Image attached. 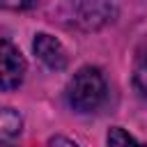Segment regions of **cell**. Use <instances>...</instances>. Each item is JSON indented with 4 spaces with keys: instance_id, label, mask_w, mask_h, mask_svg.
<instances>
[{
    "instance_id": "3957f363",
    "label": "cell",
    "mask_w": 147,
    "mask_h": 147,
    "mask_svg": "<svg viewBox=\"0 0 147 147\" xmlns=\"http://www.w3.org/2000/svg\"><path fill=\"white\" fill-rule=\"evenodd\" d=\"M32 48H34V55H37L48 69L62 71V69L67 67V51H64V46H62L55 37H51V34H46V32H39V34L34 37Z\"/></svg>"
},
{
    "instance_id": "52a82bcc",
    "label": "cell",
    "mask_w": 147,
    "mask_h": 147,
    "mask_svg": "<svg viewBox=\"0 0 147 147\" xmlns=\"http://www.w3.org/2000/svg\"><path fill=\"white\" fill-rule=\"evenodd\" d=\"M39 0H0V9H9V11H25L37 7Z\"/></svg>"
},
{
    "instance_id": "5b68a950",
    "label": "cell",
    "mask_w": 147,
    "mask_h": 147,
    "mask_svg": "<svg viewBox=\"0 0 147 147\" xmlns=\"http://www.w3.org/2000/svg\"><path fill=\"white\" fill-rule=\"evenodd\" d=\"M108 147H147V142H138L126 129L122 126H110L108 131Z\"/></svg>"
},
{
    "instance_id": "277c9868",
    "label": "cell",
    "mask_w": 147,
    "mask_h": 147,
    "mask_svg": "<svg viewBox=\"0 0 147 147\" xmlns=\"http://www.w3.org/2000/svg\"><path fill=\"white\" fill-rule=\"evenodd\" d=\"M21 136V117L11 108H0V145Z\"/></svg>"
},
{
    "instance_id": "ba28073f",
    "label": "cell",
    "mask_w": 147,
    "mask_h": 147,
    "mask_svg": "<svg viewBox=\"0 0 147 147\" xmlns=\"http://www.w3.org/2000/svg\"><path fill=\"white\" fill-rule=\"evenodd\" d=\"M46 147H78L76 142H71L69 138H64V136H53L51 140H48V145Z\"/></svg>"
},
{
    "instance_id": "7a4b0ae2",
    "label": "cell",
    "mask_w": 147,
    "mask_h": 147,
    "mask_svg": "<svg viewBox=\"0 0 147 147\" xmlns=\"http://www.w3.org/2000/svg\"><path fill=\"white\" fill-rule=\"evenodd\" d=\"M25 71H28V62L21 55V51L11 41L0 39V90L5 92L16 90L23 83Z\"/></svg>"
},
{
    "instance_id": "8992f818",
    "label": "cell",
    "mask_w": 147,
    "mask_h": 147,
    "mask_svg": "<svg viewBox=\"0 0 147 147\" xmlns=\"http://www.w3.org/2000/svg\"><path fill=\"white\" fill-rule=\"evenodd\" d=\"M133 87L138 96L147 103V55H140L133 67Z\"/></svg>"
},
{
    "instance_id": "6da1fadb",
    "label": "cell",
    "mask_w": 147,
    "mask_h": 147,
    "mask_svg": "<svg viewBox=\"0 0 147 147\" xmlns=\"http://www.w3.org/2000/svg\"><path fill=\"white\" fill-rule=\"evenodd\" d=\"M106 99V80L96 67H83L74 74L67 87V101L78 113L96 110Z\"/></svg>"
}]
</instances>
